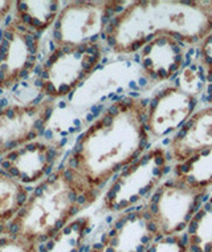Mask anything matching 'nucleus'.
Returning a JSON list of instances; mask_svg holds the SVG:
<instances>
[{"label":"nucleus","instance_id":"f3484780","mask_svg":"<svg viewBox=\"0 0 212 252\" xmlns=\"http://www.w3.org/2000/svg\"><path fill=\"white\" fill-rule=\"evenodd\" d=\"M19 158V154L16 152H11L8 154V156H7V161H9V162H13V161H16V159H18Z\"/></svg>","mask_w":212,"mask_h":252},{"label":"nucleus","instance_id":"20e7f679","mask_svg":"<svg viewBox=\"0 0 212 252\" xmlns=\"http://www.w3.org/2000/svg\"><path fill=\"white\" fill-rule=\"evenodd\" d=\"M159 236L163 235L158 232L155 223L143 204L122 213L114 226L94 247L101 252H146Z\"/></svg>","mask_w":212,"mask_h":252},{"label":"nucleus","instance_id":"a211bd4d","mask_svg":"<svg viewBox=\"0 0 212 252\" xmlns=\"http://www.w3.org/2000/svg\"><path fill=\"white\" fill-rule=\"evenodd\" d=\"M15 112H16V109H7V110H5V116L12 120V118L16 117V113H15Z\"/></svg>","mask_w":212,"mask_h":252},{"label":"nucleus","instance_id":"b1692460","mask_svg":"<svg viewBox=\"0 0 212 252\" xmlns=\"http://www.w3.org/2000/svg\"><path fill=\"white\" fill-rule=\"evenodd\" d=\"M0 47H5V48H9V41H7V40H3V41L0 43Z\"/></svg>","mask_w":212,"mask_h":252},{"label":"nucleus","instance_id":"4468645a","mask_svg":"<svg viewBox=\"0 0 212 252\" xmlns=\"http://www.w3.org/2000/svg\"><path fill=\"white\" fill-rule=\"evenodd\" d=\"M27 198H28V195H27V191L24 190V189H19L18 191V195H16V209H20L22 206H24V204L27 203Z\"/></svg>","mask_w":212,"mask_h":252},{"label":"nucleus","instance_id":"a878e982","mask_svg":"<svg viewBox=\"0 0 212 252\" xmlns=\"http://www.w3.org/2000/svg\"><path fill=\"white\" fill-rule=\"evenodd\" d=\"M0 94H3V88H0Z\"/></svg>","mask_w":212,"mask_h":252},{"label":"nucleus","instance_id":"9b49d317","mask_svg":"<svg viewBox=\"0 0 212 252\" xmlns=\"http://www.w3.org/2000/svg\"><path fill=\"white\" fill-rule=\"evenodd\" d=\"M0 252H39V247L19 235H8L0 238Z\"/></svg>","mask_w":212,"mask_h":252},{"label":"nucleus","instance_id":"9d476101","mask_svg":"<svg viewBox=\"0 0 212 252\" xmlns=\"http://www.w3.org/2000/svg\"><path fill=\"white\" fill-rule=\"evenodd\" d=\"M146 252H190L186 235H167L159 236L151 243Z\"/></svg>","mask_w":212,"mask_h":252},{"label":"nucleus","instance_id":"4be33fe9","mask_svg":"<svg viewBox=\"0 0 212 252\" xmlns=\"http://www.w3.org/2000/svg\"><path fill=\"white\" fill-rule=\"evenodd\" d=\"M7 105H8V101L5 100V98H1V100H0V108H5Z\"/></svg>","mask_w":212,"mask_h":252},{"label":"nucleus","instance_id":"6e6552de","mask_svg":"<svg viewBox=\"0 0 212 252\" xmlns=\"http://www.w3.org/2000/svg\"><path fill=\"white\" fill-rule=\"evenodd\" d=\"M174 177L191 186L208 190L212 186V149L174 166Z\"/></svg>","mask_w":212,"mask_h":252},{"label":"nucleus","instance_id":"7ed1b4c3","mask_svg":"<svg viewBox=\"0 0 212 252\" xmlns=\"http://www.w3.org/2000/svg\"><path fill=\"white\" fill-rule=\"evenodd\" d=\"M207 191L174 177L156 189L145 209L160 235H179L203 206Z\"/></svg>","mask_w":212,"mask_h":252},{"label":"nucleus","instance_id":"dca6fc26","mask_svg":"<svg viewBox=\"0 0 212 252\" xmlns=\"http://www.w3.org/2000/svg\"><path fill=\"white\" fill-rule=\"evenodd\" d=\"M8 173L11 177H20V175H22L20 174V171H19L18 167H15V166H12V167L8 170Z\"/></svg>","mask_w":212,"mask_h":252},{"label":"nucleus","instance_id":"393cba45","mask_svg":"<svg viewBox=\"0 0 212 252\" xmlns=\"http://www.w3.org/2000/svg\"><path fill=\"white\" fill-rule=\"evenodd\" d=\"M12 22V18L11 16H7V20H5V26H9V23Z\"/></svg>","mask_w":212,"mask_h":252},{"label":"nucleus","instance_id":"39448f33","mask_svg":"<svg viewBox=\"0 0 212 252\" xmlns=\"http://www.w3.org/2000/svg\"><path fill=\"white\" fill-rule=\"evenodd\" d=\"M198 100L179 87L156 93L148 105V129L154 138H165L181 130L194 114Z\"/></svg>","mask_w":212,"mask_h":252},{"label":"nucleus","instance_id":"6ab92c4d","mask_svg":"<svg viewBox=\"0 0 212 252\" xmlns=\"http://www.w3.org/2000/svg\"><path fill=\"white\" fill-rule=\"evenodd\" d=\"M13 39V32L11 30H4V40L11 41Z\"/></svg>","mask_w":212,"mask_h":252},{"label":"nucleus","instance_id":"aec40b11","mask_svg":"<svg viewBox=\"0 0 212 252\" xmlns=\"http://www.w3.org/2000/svg\"><path fill=\"white\" fill-rule=\"evenodd\" d=\"M0 166H1V169L9 170V169H11V167H12V162L3 161V162H1V163H0Z\"/></svg>","mask_w":212,"mask_h":252},{"label":"nucleus","instance_id":"0eeeda50","mask_svg":"<svg viewBox=\"0 0 212 252\" xmlns=\"http://www.w3.org/2000/svg\"><path fill=\"white\" fill-rule=\"evenodd\" d=\"M208 149H212V105L191 116L173 135L167 153L178 165Z\"/></svg>","mask_w":212,"mask_h":252},{"label":"nucleus","instance_id":"423d86ee","mask_svg":"<svg viewBox=\"0 0 212 252\" xmlns=\"http://www.w3.org/2000/svg\"><path fill=\"white\" fill-rule=\"evenodd\" d=\"M187 44L171 35H159L139 51V65L148 83H160L183 69Z\"/></svg>","mask_w":212,"mask_h":252},{"label":"nucleus","instance_id":"412c9836","mask_svg":"<svg viewBox=\"0 0 212 252\" xmlns=\"http://www.w3.org/2000/svg\"><path fill=\"white\" fill-rule=\"evenodd\" d=\"M28 76H30V70L28 69H24V68H23V69L19 72V77L28 78Z\"/></svg>","mask_w":212,"mask_h":252},{"label":"nucleus","instance_id":"2eb2a0df","mask_svg":"<svg viewBox=\"0 0 212 252\" xmlns=\"http://www.w3.org/2000/svg\"><path fill=\"white\" fill-rule=\"evenodd\" d=\"M36 137H37V131L33 130V129H30V130L28 131V134L26 135V141H32V139H35Z\"/></svg>","mask_w":212,"mask_h":252},{"label":"nucleus","instance_id":"f03ea898","mask_svg":"<svg viewBox=\"0 0 212 252\" xmlns=\"http://www.w3.org/2000/svg\"><path fill=\"white\" fill-rule=\"evenodd\" d=\"M169 159V153L162 148L143 153L113 182L104 198L105 209L125 213L135 209L138 203L146 204L170 170Z\"/></svg>","mask_w":212,"mask_h":252},{"label":"nucleus","instance_id":"ddd939ff","mask_svg":"<svg viewBox=\"0 0 212 252\" xmlns=\"http://www.w3.org/2000/svg\"><path fill=\"white\" fill-rule=\"evenodd\" d=\"M206 100H207L208 104L212 105V74H208L206 77Z\"/></svg>","mask_w":212,"mask_h":252},{"label":"nucleus","instance_id":"bb28decb","mask_svg":"<svg viewBox=\"0 0 212 252\" xmlns=\"http://www.w3.org/2000/svg\"><path fill=\"white\" fill-rule=\"evenodd\" d=\"M211 252H212V250H211Z\"/></svg>","mask_w":212,"mask_h":252},{"label":"nucleus","instance_id":"5701e85b","mask_svg":"<svg viewBox=\"0 0 212 252\" xmlns=\"http://www.w3.org/2000/svg\"><path fill=\"white\" fill-rule=\"evenodd\" d=\"M85 252H101L100 250H98V248H95L94 246H93V248H91V250H89V248H85Z\"/></svg>","mask_w":212,"mask_h":252},{"label":"nucleus","instance_id":"f257e3e1","mask_svg":"<svg viewBox=\"0 0 212 252\" xmlns=\"http://www.w3.org/2000/svg\"><path fill=\"white\" fill-rule=\"evenodd\" d=\"M149 138L148 104L131 97L114 101L78 137L68 167L95 199L113 175L143 156Z\"/></svg>","mask_w":212,"mask_h":252},{"label":"nucleus","instance_id":"1a4fd4ad","mask_svg":"<svg viewBox=\"0 0 212 252\" xmlns=\"http://www.w3.org/2000/svg\"><path fill=\"white\" fill-rule=\"evenodd\" d=\"M190 252H211L212 250V195L195 214L186 231Z\"/></svg>","mask_w":212,"mask_h":252},{"label":"nucleus","instance_id":"f8f14e48","mask_svg":"<svg viewBox=\"0 0 212 252\" xmlns=\"http://www.w3.org/2000/svg\"><path fill=\"white\" fill-rule=\"evenodd\" d=\"M199 63L206 72V77L212 74V32L200 43Z\"/></svg>","mask_w":212,"mask_h":252}]
</instances>
